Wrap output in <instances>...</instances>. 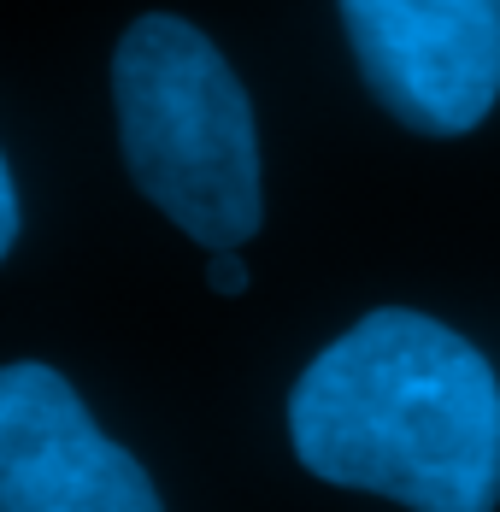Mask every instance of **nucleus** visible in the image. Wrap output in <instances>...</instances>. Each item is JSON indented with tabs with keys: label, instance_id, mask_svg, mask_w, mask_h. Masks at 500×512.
<instances>
[{
	"label": "nucleus",
	"instance_id": "nucleus-1",
	"mask_svg": "<svg viewBox=\"0 0 500 512\" xmlns=\"http://www.w3.org/2000/svg\"><path fill=\"white\" fill-rule=\"evenodd\" d=\"M289 442L324 483L412 512L500 507V377L459 330L365 312L289 389Z\"/></svg>",
	"mask_w": 500,
	"mask_h": 512
},
{
	"label": "nucleus",
	"instance_id": "nucleus-2",
	"mask_svg": "<svg viewBox=\"0 0 500 512\" xmlns=\"http://www.w3.org/2000/svg\"><path fill=\"white\" fill-rule=\"evenodd\" d=\"M118 142L136 189L189 242L242 248L259 218V136L248 89L195 24L148 12L112 53Z\"/></svg>",
	"mask_w": 500,
	"mask_h": 512
},
{
	"label": "nucleus",
	"instance_id": "nucleus-3",
	"mask_svg": "<svg viewBox=\"0 0 500 512\" xmlns=\"http://www.w3.org/2000/svg\"><path fill=\"white\" fill-rule=\"evenodd\" d=\"M365 89L418 136H471L500 101V0H342Z\"/></svg>",
	"mask_w": 500,
	"mask_h": 512
},
{
	"label": "nucleus",
	"instance_id": "nucleus-4",
	"mask_svg": "<svg viewBox=\"0 0 500 512\" xmlns=\"http://www.w3.org/2000/svg\"><path fill=\"white\" fill-rule=\"evenodd\" d=\"M0 512H165L130 448L36 359L0 365Z\"/></svg>",
	"mask_w": 500,
	"mask_h": 512
},
{
	"label": "nucleus",
	"instance_id": "nucleus-5",
	"mask_svg": "<svg viewBox=\"0 0 500 512\" xmlns=\"http://www.w3.org/2000/svg\"><path fill=\"white\" fill-rule=\"evenodd\" d=\"M206 277H212V289H218V295H242V289H248V265H242L236 248H218L212 265H206Z\"/></svg>",
	"mask_w": 500,
	"mask_h": 512
},
{
	"label": "nucleus",
	"instance_id": "nucleus-6",
	"mask_svg": "<svg viewBox=\"0 0 500 512\" xmlns=\"http://www.w3.org/2000/svg\"><path fill=\"white\" fill-rule=\"evenodd\" d=\"M12 242H18V189H12V171L0 159V259L12 254Z\"/></svg>",
	"mask_w": 500,
	"mask_h": 512
}]
</instances>
